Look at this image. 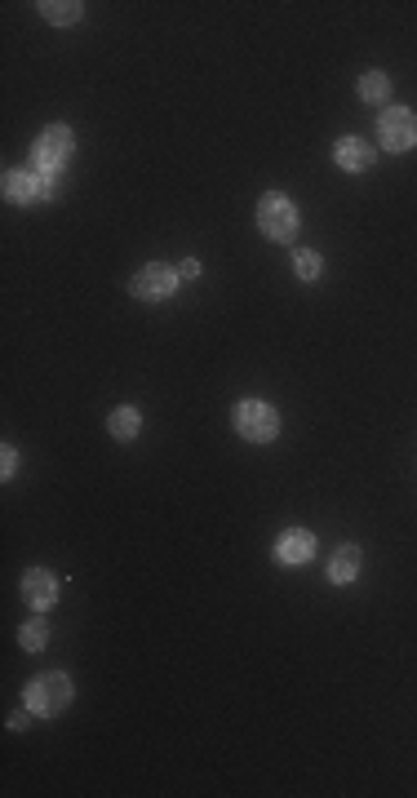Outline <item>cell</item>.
<instances>
[{
  "label": "cell",
  "instance_id": "9c48e42d",
  "mask_svg": "<svg viewBox=\"0 0 417 798\" xmlns=\"http://www.w3.org/2000/svg\"><path fill=\"white\" fill-rule=\"evenodd\" d=\"M333 160H338V169H347V173H369L373 160H378V151H373L364 138H338L333 142Z\"/></svg>",
  "mask_w": 417,
  "mask_h": 798
},
{
  "label": "cell",
  "instance_id": "e0dca14e",
  "mask_svg": "<svg viewBox=\"0 0 417 798\" xmlns=\"http://www.w3.org/2000/svg\"><path fill=\"white\" fill-rule=\"evenodd\" d=\"M0 479H14V470H18V448L14 444H5V453H0Z\"/></svg>",
  "mask_w": 417,
  "mask_h": 798
},
{
  "label": "cell",
  "instance_id": "277c9868",
  "mask_svg": "<svg viewBox=\"0 0 417 798\" xmlns=\"http://www.w3.org/2000/svg\"><path fill=\"white\" fill-rule=\"evenodd\" d=\"M71 151H76V133H71L67 125L40 129V138H36V173H49V178H58V173L67 169Z\"/></svg>",
  "mask_w": 417,
  "mask_h": 798
},
{
  "label": "cell",
  "instance_id": "d6986e66",
  "mask_svg": "<svg viewBox=\"0 0 417 798\" xmlns=\"http://www.w3.org/2000/svg\"><path fill=\"white\" fill-rule=\"evenodd\" d=\"M27 714H32V710H18V714H9V732H23V728H27Z\"/></svg>",
  "mask_w": 417,
  "mask_h": 798
},
{
  "label": "cell",
  "instance_id": "ba28073f",
  "mask_svg": "<svg viewBox=\"0 0 417 798\" xmlns=\"http://www.w3.org/2000/svg\"><path fill=\"white\" fill-rule=\"evenodd\" d=\"M276 559L284 568H302L315 559V537L307 528H284L276 537Z\"/></svg>",
  "mask_w": 417,
  "mask_h": 798
},
{
  "label": "cell",
  "instance_id": "2e32d148",
  "mask_svg": "<svg viewBox=\"0 0 417 798\" xmlns=\"http://www.w3.org/2000/svg\"><path fill=\"white\" fill-rule=\"evenodd\" d=\"M18 643H23V648L27 652H40V648H45V643H49V626H45V621H27V626L23 630H18Z\"/></svg>",
  "mask_w": 417,
  "mask_h": 798
},
{
  "label": "cell",
  "instance_id": "3957f363",
  "mask_svg": "<svg viewBox=\"0 0 417 798\" xmlns=\"http://www.w3.org/2000/svg\"><path fill=\"white\" fill-rule=\"evenodd\" d=\"M258 231L267 235V240H293V235H298V204L289 196H280V191H267V196L258 200Z\"/></svg>",
  "mask_w": 417,
  "mask_h": 798
},
{
  "label": "cell",
  "instance_id": "5bb4252c",
  "mask_svg": "<svg viewBox=\"0 0 417 798\" xmlns=\"http://www.w3.org/2000/svg\"><path fill=\"white\" fill-rule=\"evenodd\" d=\"M360 98L369 102V107H382V102L391 98V80H386V71H364V76H360Z\"/></svg>",
  "mask_w": 417,
  "mask_h": 798
},
{
  "label": "cell",
  "instance_id": "8992f818",
  "mask_svg": "<svg viewBox=\"0 0 417 798\" xmlns=\"http://www.w3.org/2000/svg\"><path fill=\"white\" fill-rule=\"evenodd\" d=\"M178 280H182V275L174 271V266L147 262L142 271H134V280H129V293H134L138 302H165V298H174Z\"/></svg>",
  "mask_w": 417,
  "mask_h": 798
},
{
  "label": "cell",
  "instance_id": "ac0fdd59",
  "mask_svg": "<svg viewBox=\"0 0 417 798\" xmlns=\"http://www.w3.org/2000/svg\"><path fill=\"white\" fill-rule=\"evenodd\" d=\"M178 275H182V280H200V262H196V258H187V262L178 266Z\"/></svg>",
  "mask_w": 417,
  "mask_h": 798
},
{
  "label": "cell",
  "instance_id": "4fadbf2b",
  "mask_svg": "<svg viewBox=\"0 0 417 798\" xmlns=\"http://www.w3.org/2000/svg\"><path fill=\"white\" fill-rule=\"evenodd\" d=\"M107 431L120 439V444H129V439H138V431H142V417H138V408H116V413L107 417Z\"/></svg>",
  "mask_w": 417,
  "mask_h": 798
},
{
  "label": "cell",
  "instance_id": "30bf717a",
  "mask_svg": "<svg viewBox=\"0 0 417 798\" xmlns=\"http://www.w3.org/2000/svg\"><path fill=\"white\" fill-rule=\"evenodd\" d=\"M23 599L32 603L36 612L54 608V599H58V577H54L49 568H27V577H23Z\"/></svg>",
  "mask_w": 417,
  "mask_h": 798
},
{
  "label": "cell",
  "instance_id": "9a60e30c",
  "mask_svg": "<svg viewBox=\"0 0 417 798\" xmlns=\"http://www.w3.org/2000/svg\"><path fill=\"white\" fill-rule=\"evenodd\" d=\"M293 271H298L302 284H315V280H320V271H324V258L315 249H302V253H293Z\"/></svg>",
  "mask_w": 417,
  "mask_h": 798
},
{
  "label": "cell",
  "instance_id": "6da1fadb",
  "mask_svg": "<svg viewBox=\"0 0 417 798\" xmlns=\"http://www.w3.org/2000/svg\"><path fill=\"white\" fill-rule=\"evenodd\" d=\"M71 697H76V688H71V679H67L63 670L36 674V679L27 683V692H23L27 710L40 714V719H54V714H63L67 705H71Z\"/></svg>",
  "mask_w": 417,
  "mask_h": 798
},
{
  "label": "cell",
  "instance_id": "8fae6325",
  "mask_svg": "<svg viewBox=\"0 0 417 798\" xmlns=\"http://www.w3.org/2000/svg\"><path fill=\"white\" fill-rule=\"evenodd\" d=\"M360 564H364L360 546H342L338 555L329 559V581H333V586H351V581L360 577Z\"/></svg>",
  "mask_w": 417,
  "mask_h": 798
},
{
  "label": "cell",
  "instance_id": "5b68a950",
  "mask_svg": "<svg viewBox=\"0 0 417 798\" xmlns=\"http://www.w3.org/2000/svg\"><path fill=\"white\" fill-rule=\"evenodd\" d=\"M378 133H382V151L404 156V151L417 147V116L409 107H386L378 116Z\"/></svg>",
  "mask_w": 417,
  "mask_h": 798
},
{
  "label": "cell",
  "instance_id": "7c38bea8",
  "mask_svg": "<svg viewBox=\"0 0 417 798\" xmlns=\"http://www.w3.org/2000/svg\"><path fill=\"white\" fill-rule=\"evenodd\" d=\"M36 9H40V18L54 23V27H71V23H80V14H85L80 0H40Z\"/></svg>",
  "mask_w": 417,
  "mask_h": 798
},
{
  "label": "cell",
  "instance_id": "7a4b0ae2",
  "mask_svg": "<svg viewBox=\"0 0 417 798\" xmlns=\"http://www.w3.org/2000/svg\"><path fill=\"white\" fill-rule=\"evenodd\" d=\"M231 426H236V435L249 439V444H271V439L280 435V413L271 404H262V399H244V404H236V413H231Z\"/></svg>",
  "mask_w": 417,
  "mask_h": 798
},
{
  "label": "cell",
  "instance_id": "52a82bcc",
  "mask_svg": "<svg viewBox=\"0 0 417 798\" xmlns=\"http://www.w3.org/2000/svg\"><path fill=\"white\" fill-rule=\"evenodd\" d=\"M58 187V178L49 173H27V169H9L5 173V200L9 204H36V200H49Z\"/></svg>",
  "mask_w": 417,
  "mask_h": 798
}]
</instances>
